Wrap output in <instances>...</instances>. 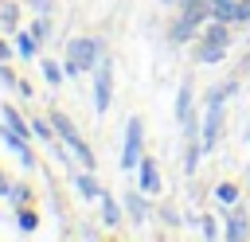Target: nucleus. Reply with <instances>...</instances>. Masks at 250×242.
I'll return each mask as SVG.
<instances>
[{
    "label": "nucleus",
    "instance_id": "nucleus-1",
    "mask_svg": "<svg viewBox=\"0 0 250 242\" xmlns=\"http://www.w3.org/2000/svg\"><path fill=\"white\" fill-rule=\"evenodd\" d=\"M94 62H98V39L78 35V39L66 47V62H62V70H66V74H78V70H90Z\"/></svg>",
    "mask_w": 250,
    "mask_h": 242
},
{
    "label": "nucleus",
    "instance_id": "nucleus-2",
    "mask_svg": "<svg viewBox=\"0 0 250 242\" xmlns=\"http://www.w3.org/2000/svg\"><path fill=\"white\" fill-rule=\"evenodd\" d=\"M230 86H234V82H227L223 90H215V94H211V101H207V121H203V148H211V144L219 141V125H223V101H227Z\"/></svg>",
    "mask_w": 250,
    "mask_h": 242
},
{
    "label": "nucleus",
    "instance_id": "nucleus-3",
    "mask_svg": "<svg viewBox=\"0 0 250 242\" xmlns=\"http://www.w3.org/2000/svg\"><path fill=\"white\" fill-rule=\"evenodd\" d=\"M227 43H230V35H227V23H215V27H207V35H203V47H199V59H203V62H219V59H223V51H227Z\"/></svg>",
    "mask_w": 250,
    "mask_h": 242
},
{
    "label": "nucleus",
    "instance_id": "nucleus-4",
    "mask_svg": "<svg viewBox=\"0 0 250 242\" xmlns=\"http://www.w3.org/2000/svg\"><path fill=\"white\" fill-rule=\"evenodd\" d=\"M51 125H55V129H59V137H62V141H66V144H70V148L78 152V160H82L86 168H94V152H90V148L82 144V137L74 133V125H70V121H66L62 113H55V117H51Z\"/></svg>",
    "mask_w": 250,
    "mask_h": 242
},
{
    "label": "nucleus",
    "instance_id": "nucleus-5",
    "mask_svg": "<svg viewBox=\"0 0 250 242\" xmlns=\"http://www.w3.org/2000/svg\"><path fill=\"white\" fill-rule=\"evenodd\" d=\"M141 164V121L133 117L125 125V156H121V168H137Z\"/></svg>",
    "mask_w": 250,
    "mask_h": 242
},
{
    "label": "nucleus",
    "instance_id": "nucleus-6",
    "mask_svg": "<svg viewBox=\"0 0 250 242\" xmlns=\"http://www.w3.org/2000/svg\"><path fill=\"white\" fill-rule=\"evenodd\" d=\"M98 66V78H94V109L105 113L109 109V62H94Z\"/></svg>",
    "mask_w": 250,
    "mask_h": 242
},
{
    "label": "nucleus",
    "instance_id": "nucleus-7",
    "mask_svg": "<svg viewBox=\"0 0 250 242\" xmlns=\"http://www.w3.org/2000/svg\"><path fill=\"white\" fill-rule=\"evenodd\" d=\"M211 16L219 23H230V20H238V8H234V0H211Z\"/></svg>",
    "mask_w": 250,
    "mask_h": 242
},
{
    "label": "nucleus",
    "instance_id": "nucleus-8",
    "mask_svg": "<svg viewBox=\"0 0 250 242\" xmlns=\"http://www.w3.org/2000/svg\"><path fill=\"white\" fill-rule=\"evenodd\" d=\"M141 187L145 191H160V176H156V164L152 160H141Z\"/></svg>",
    "mask_w": 250,
    "mask_h": 242
},
{
    "label": "nucleus",
    "instance_id": "nucleus-9",
    "mask_svg": "<svg viewBox=\"0 0 250 242\" xmlns=\"http://www.w3.org/2000/svg\"><path fill=\"white\" fill-rule=\"evenodd\" d=\"M176 113H180V121H191V86H188V82H184V90H180Z\"/></svg>",
    "mask_w": 250,
    "mask_h": 242
},
{
    "label": "nucleus",
    "instance_id": "nucleus-10",
    "mask_svg": "<svg viewBox=\"0 0 250 242\" xmlns=\"http://www.w3.org/2000/svg\"><path fill=\"white\" fill-rule=\"evenodd\" d=\"M78 191H82L86 199H98V195H102V191H98V183H94L90 176H78Z\"/></svg>",
    "mask_w": 250,
    "mask_h": 242
},
{
    "label": "nucleus",
    "instance_id": "nucleus-11",
    "mask_svg": "<svg viewBox=\"0 0 250 242\" xmlns=\"http://www.w3.org/2000/svg\"><path fill=\"white\" fill-rule=\"evenodd\" d=\"M125 207H129V215H133V219H137V222H141V219H145V203H141V199H137V195H133V191H129V195H125Z\"/></svg>",
    "mask_w": 250,
    "mask_h": 242
},
{
    "label": "nucleus",
    "instance_id": "nucleus-12",
    "mask_svg": "<svg viewBox=\"0 0 250 242\" xmlns=\"http://www.w3.org/2000/svg\"><path fill=\"white\" fill-rule=\"evenodd\" d=\"M227 238H246V226H242V219H227Z\"/></svg>",
    "mask_w": 250,
    "mask_h": 242
},
{
    "label": "nucleus",
    "instance_id": "nucleus-13",
    "mask_svg": "<svg viewBox=\"0 0 250 242\" xmlns=\"http://www.w3.org/2000/svg\"><path fill=\"white\" fill-rule=\"evenodd\" d=\"M102 215H105V222L113 226V222H117V203H113V199H105V203H102Z\"/></svg>",
    "mask_w": 250,
    "mask_h": 242
},
{
    "label": "nucleus",
    "instance_id": "nucleus-14",
    "mask_svg": "<svg viewBox=\"0 0 250 242\" xmlns=\"http://www.w3.org/2000/svg\"><path fill=\"white\" fill-rule=\"evenodd\" d=\"M43 74H47V82H59V78H62V70H59L55 62H43Z\"/></svg>",
    "mask_w": 250,
    "mask_h": 242
},
{
    "label": "nucleus",
    "instance_id": "nucleus-15",
    "mask_svg": "<svg viewBox=\"0 0 250 242\" xmlns=\"http://www.w3.org/2000/svg\"><path fill=\"white\" fill-rule=\"evenodd\" d=\"M219 199H223V203H234V199H238V191H234L230 183H223V187H219Z\"/></svg>",
    "mask_w": 250,
    "mask_h": 242
},
{
    "label": "nucleus",
    "instance_id": "nucleus-16",
    "mask_svg": "<svg viewBox=\"0 0 250 242\" xmlns=\"http://www.w3.org/2000/svg\"><path fill=\"white\" fill-rule=\"evenodd\" d=\"M20 226H23V230H35V215H31V211H20Z\"/></svg>",
    "mask_w": 250,
    "mask_h": 242
},
{
    "label": "nucleus",
    "instance_id": "nucleus-17",
    "mask_svg": "<svg viewBox=\"0 0 250 242\" xmlns=\"http://www.w3.org/2000/svg\"><path fill=\"white\" fill-rule=\"evenodd\" d=\"M31 129H35V133H39V137H47V141H51V129H47V121H35V125H31Z\"/></svg>",
    "mask_w": 250,
    "mask_h": 242
},
{
    "label": "nucleus",
    "instance_id": "nucleus-18",
    "mask_svg": "<svg viewBox=\"0 0 250 242\" xmlns=\"http://www.w3.org/2000/svg\"><path fill=\"white\" fill-rule=\"evenodd\" d=\"M238 20H250V0H242V8H238Z\"/></svg>",
    "mask_w": 250,
    "mask_h": 242
},
{
    "label": "nucleus",
    "instance_id": "nucleus-19",
    "mask_svg": "<svg viewBox=\"0 0 250 242\" xmlns=\"http://www.w3.org/2000/svg\"><path fill=\"white\" fill-rule=\"evenodd\" d=\"M35 8H39V12H43V8H51V0H35Z\"/></svg>",
    "mask_w": 250,
    "mask_h": 242
},
{
    "label": "nucleus",
    "instance_id": "nucleus-20",
    "mask_svg": "<svg viewBox=\"0 0 250 242\" xmlns=\"http://www.w3.org/2000/svg\"><path fill=\"white\" fill-rule=\"evenodd\" d=\"M0 59H8V47H4V43H0Z\"/></svg>",
    "mask_w": 250,
    "mask_h": 242
},
{
    "label": "nucleus",
    "instance_id": "nucleus-21",
    "mask_svg": "<svg viewBox=\"0 0 250 242\" xmlns=\"http://www.w3.org/2000/svg\"><path fill=\"white\" fill-rule=\"evenodd\" d=\"M0 191H4V195H12V191H8V187H4V180H0Z\"/></svg>",
    "mask_w": 250,
    "mask_h": 242
}]
</instances>
